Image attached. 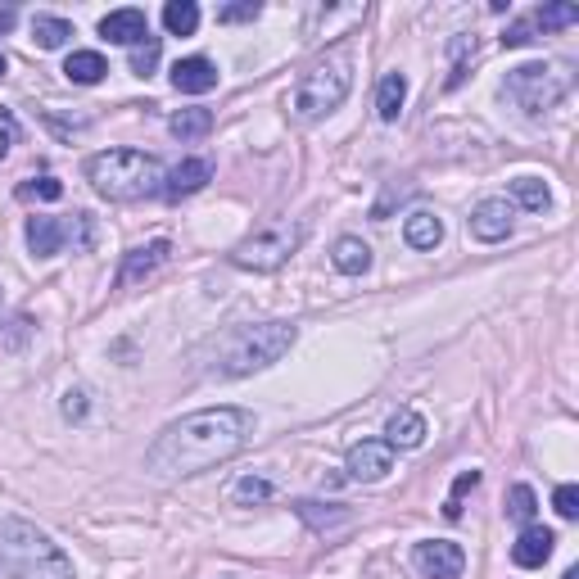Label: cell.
Returning <instances> with one entry per match:
<instances>
[{"instance_id":"cell-1","label":"cell","mask_w":579,"mask_h":579,"mask_svg":"<svg viewBox=\"0 0 579 579\" xmlns=\"http://www.w3.org/2000/svg\"><path fill=\"white\" fill-rule=\"evenodd\" d=\"M254 435V412L245 408H204L172 421L145 453V471L159 480H186V475L213 471L231 462Z\"/></svg>"},{"instance_id":"cell-2","label":"cell","mask_w":579,"mask_h":579,"mask_svg":"<svg viewBox=\"0 0 579 579\" xmlns=\"http://www.w3.org/2000/svg\"><path fill=\"white\" fill-rule=\"evenodd\" d=\"M295 326L290 322H258V326H231L222 331L209 349L200 353V367L209 376H249V371H263L272 362H281L295 344Z\"/></svg>"},{"instance_id":"cell-3","label":"cell","mask_w":579,"mask_h":579,"mask_svg":"<svg viewBox=\"0 0 579 579\" xmlns=\"http://www.w3.org/2000/svg\"><path fill=\"white\" fill-rule=\"evenodd\" d=\"M0 566L19 579H73V557L23 516H0Z\"/></svg>"},{"instance_id":"cell-4","label":"cell","mask_w":579,"mask_h":579,"mask_svg":"<svg viewBox=\"0 0 579 579\" xmlns=\"http://www.w3.org/2000/svg\"><path fill=\"white\" fill-rule=\"evenodd\" d=\"M86 181L105 200H118V204L150 200V195L163 190V163L141 150H105L86 159Z\"/></svg>"},{"instance_id":"cell-5","label":"cell","mask_w":579,"mask_h":579,"mask_svg":"<svg viewBox=\"0 0 579 579\" xmlns=\"http://www.w3.org/2000/svg\"><path fill=\"white\" fill-rule=\"evenodd\" d=\"M349 86H353V64L344 50H335V55L304 68V77H299L295 91H290V114H295L299 123H317V118L335 114V109L344 105Z\"/></svg>"},{"instance_id":"cell-6","label":"cell","mask_w":579,"mask_h":579,"mask_svg":"<svg viewBox=\"0 0 579 579\" xmlns=\"http://www.w3.org/2000/svg\"><path fill=\"white\" fill-rule=\"evenodd\" d=\"M566 91H570V73L557 64H521V68H512L503 82V95L525 118L552 114V109L566 100Z\"/></svg>"},{"instance_id":"cell-7","label":"cell","mask_w":579,"mask_h":579,"mask_svg":"<svg viewBox=\"0 0 579 579\" xmlns=\"http://www.w3.org/2000/svg\"><path fill=\"white\" fill-rule=\"evenodd\" d=\"M299 240H304V227H299V222H285V218L267 222L263 231L245 236L236 249H231V263L245 267V272H276V267L299 249Z\"/></svg>"},{"instance_id":"cell-8","label":"cell","mask_w":579,"mask_h":579,"mask_svg":"<svg viewBox=\"0 0 579 579\" xmlns=\"http://www.w3.org/2000/svg\"><path fill=\"white\" fill-rule=\"evenodd\" d=\"M344 471H349V480L376 485V480H385V475L394 471V448L385 444V439H362V444L349 448V457H344Z\"/></svg>"},{"instance_id":"cell-9","label":"cell","mask_w":579,"mask_h":579,"mask_svg":"<svg viewBox=\"0 0 579 579\" xmlns=\"http://www.w3.org/2000/svg\"><path fill=\"white\" fill-rule=\"evenodd\" d=\"M412 561H417V570L426 579H462V570H466V552L457 548V543H448V539L417 543Z\"/></svg>"},{"instance_id":"cell-10","label":"cell","mask_w":579,"mask_h":579,"mask_svg":"<svg viewBox=\"0 0 579 579\" xmlns=\"http://www.w3.org/2000/svg\"><path fill=\"white\" fill-rule=\"evenodd\" d=\"M512 218L516 209L507 200H480L471 209V218H466V227H471L475 240H485V245H498V240L512 236Z\"/></svg>"},{"instance_id":"cell-11","label":"cell","mask_w":579,"mask_h":579,"mask_svg":"<svg viewBox=\"0 0 579 579\" xmlns=\"http://www.w3.org/2000/svg\"><path fill=\"white\" fill-rule=\"evenodd\" d=\"M209 181H213V163L209 159H186V163H177L172 172H163V195H168V200H186V195L204 190Z\"/></svg>"},{"instance_id":"cell-12","label":"cell","mask_w":579,"mask_h":579,"mask_svg":"<svg viewBox=\"0 0 579 579\" xmlns=\"http://www.w3.org/2000/svg\"><path fill=\"white\" fill-rule=\"evenodd\" d=\"M172 86H177L181 95H204L218 86V64L204 55H190V59H177L172 64Z\"/></svg>"},{"instance_id":"cell-13","label":"cell","mask_w":579,"mask_h":579,"mask_svg":"<svg viewBox=\"0 0 579 579\" xmlns=\"http://www.w3.org/2000/svg\"><path fill=\"white\" fill-rule=\"evenodd\" d=\"M168 254H172L168 240H150V245L132 249V254L123 258V276H118V285H141V281H150V276L159 272L163 263H168Z\"/></svg>"},{"instance_id":"cell-14","label":"cell","mask_w":579,"mask_h":579,"mask_svg":"<svg viewBox=\"0 0 579 579\" xmlns=\"http://www.w3.org/2000/svg\"><path fill=\"white\" fill-rule=\"evenodd\" d=\"M552 548H557V534H552L548 525H525L521 539L512 543V561L521 570H539L543 561L552 557Z\"/></svg>"},{"instance_id":"cell-15","label":"cell","mask_w":579,"mask_h":579,"mask_svg":"<svg viewBox=\"0 0 579 579\" xmlns=\"http://www.w3.org/2000/svg\"><path fill=\"white\" fill-rule=\"evenodd\" d=\"M100 37L114 41V46H141L150 37V23H145L141 10H114L100 19Z\"/></svg>"},{"instance_id":"cell-16","label":"cell","mask_w":579,"mask_h":579,"mask_svg":"<svg viewBox=\"0 0 579 579\" xmlns=\"http://www.w3.org/2000/svg\"><path fill=\"white\" fill-rule=\"evenodd\" d=\"M68 245V218H28V249L37 258H55Z\"/></svg>"},{"instance_id":"cell-17","label":"cell","mask_w":579,"mask_h":579,"mask_svg":"<svg viewBox=\"0 0 579 579\" xmlns=\"http://www.w3.org/2000/svg\"><path fill=\"white\" fill-rule=\"evenodd\" d=\"M331 263H335V272H344V276H362L371 267V245L358 236H340L331 245Z\"/></svg>"},{"instance_id":"cell-18","label":"cell","mask_w":579,"mask_h":579,"mask_svg":"<svg viewBox=\"0 0 579 579\" xmlns=\"http://www.w3.org/2000/svg\"><path fill=\"white\" fill-rule=\"evenodd\" d=\"M421 439H426V421H421V412L403 408L390 417V426H385V444L390 448H421Z\"/></svg>"},{"instance_id":"cell-19","label":"cell","mask_w":579,"mask_h":579,"mask_svg":"<svg viewBox=\"0 0 579 579\" xmlns=\"http://www.w3.org/2000/svg\"><path fill=\"white\" fill-rule=\"evenodd\" d=\"M105 73H109V64H105L100 50H73V55L64 59V77H68V82H77V86H95Z\"/></svg>"},{"instance_id":"cell-20","label":"cell","mask_w":579,"mask_h":579,"mask_svg":"<svg viewBox=\"0 0 579 579\" xmlns=\"http://www.w3.org/2000/svg\"><path fill=\"white\" fill-rule=\"evenodd\" d=\"M403 240H408L412 249H435L439 240H444V222H439L435 213L417 209V213H408V222H403Z\"/></svg>"},{"instance_id":"cell-21","label":"cell","mask_w":579,"mask_h":579,"mask_svg":"<svg viewBox=\"0 0 579 579\" xmlns=\"http://www.w3.org/2000/svg\"><path fill=\"white\" fill-rule=\"evenodd\" d=\"M403 100H408V77H403V73H385V77H380V91H376L380 123H394V118L403 114Z\"/></svg>"},{"instance_id":"cell-22","label":"cell","mask_w":579,"mask_h":579,"mask_svg":"<svg viewBox=\"0 0 579 579\" xmlns=\"http://www.w3.org/2000/svg\"><path fill=\"white\" fill-rule=\"evenodd\" d=\"M168 132L177 136V141H200V136H209L213 132V114L209 109H177L172 114V123H168Z\"/></svg>"},{"instance_id":"cell-23","label":"cell","mask_w":579,"mask_h":579,"mask_svg":"<svg viewBox=\"0 0 579 579\" xmlns=\"http://www.w3.org/2000/svg\"><path fill=\"white\" fill-rule=\"evenodd\" d=\"M163 28H168L172 37H195V28H200V5H195V0H168Z\"/></svg>"},{"instance_id":"cell-24","label":"cell","mask_w":579,"mask_h":579,"mask_svg":"<svg viewBox=\"0 0 579 579\" xmlns=\"http://www.w3.org/2000/svg\"><path fill=\"white\" fill-rule=\"evenodd\" d=\"M68 37H73V23L68 19H55V14H37V19H32V41H37L41 50L68 46Z\"/></svg>"},{"instance_id":"cell-25","label":"cell","mask_w":579,"mask_h":579,"mask_svg":"<svg viewBox=\"0 0 579 579\" xmlns=\"http://www.w3.org/2000/svg\"><path fill=\"white\" fill-rule=\"evenodd\" d=\"M512 195H516V204H521V209H530V213H548V204H552L548 186H543L539 177H516L512 181Z\"/></svg>"},{"instance_id":"cell-26","label":"cell","mask_w":579,"mask_h":579,"mask_svg":"<svg viewBox=\"0 0 579 579\" xmlns=\"http://www.w3.org/2000/svg\"><path fill=\"white\" fill-rule=\"evenodd\" d=\"M276 489L272 480H263V475H245V480H236V489H231V503L236 507H254V503H267Z\"/></svg>"},{"instance_id":"cell-27","label":"cell","mask_w":579,"mask_h":579,"mask_svg":"<svg viewBox=\"0 0 579 579\" xmlns=\"http://www.w3.org/2000/svg\"><path fill=\"white\" fill-rule=\"evenodd\" d=\"M530 19H534V28H539V32H557V28L579 23V5H543V10H534Z\"/></svg>"},{"instance_id":"cell-28","label":"cell","mask_w":579,"mask_h":579,"mask_svg":"<svg viewBox=\"0 0 579 579\" xmlns=\"http://www.w3.org/2000/svg\"><path fill=\"white\" fill-rule=\"evenodd\" d=\"M534 512H539V498H534L530 485H512V494H507V516L521 525H534Z\"/></svg>"},{"instance_id":"cell-29","label":"cell","mask_w":579,"mask_h":579,"mask_svg":"<svg viewBox=\"0 0 579 579\" xmlns=\"http://www.w3.org/2000/svg\"><path fill=\"white\" fill-rule=\"evenodd\" d=\"M475 485H480V471H462V475H457L453 494H448V503H444V516H448V521H457V516H462V498L471 494Z\"/></svg>"},{"instance_id":"cell-30","label":"cell","mask_w":579,"mask_h":579,"mask_svg":"<svg viewBox=\"0 0 579 579\" xmlns=\"http://www.w3.org/2000/svg\"><path fill=\"white\" fill-rule=\"evenodd\" d=\"M64 195V181L55 177H37V181H23L19 186V200H59Z\"/></svg>"},{"instance_id":"cell-31","label":"cell","mask_w":579,"mask_h":579,"mask_svg":"<svg viewBox=\"0 0 579 579\" xmlns=\"http://www.w3.org/2000/svg\"><path fill=\"white\" fill-rule=\"evenodd\" d=\"M154 64H159V37H145L141 46H132V73L150 77Z\"/></svg>"},{"instance_id":"cell-32","label":"cell","mask_w":579,"mask_h":579,"mask_svg":"<svg viewBox=\"0 0 579 579\" xmlns=\"http://www.w3.org/2000/svg\"><path fill=\"white\" fill-rule=\"evenodd\" d=\"M91 240H95L91 213H73V218H68V245H73V249H91Z\"/></svg>"},{"instance_id":"cell-33","label":"cell","mask_w":579,"mask_h":579,"mask_svg":"<svg viewBox=\"0 0 579 579\" xmlns=\"http://www.w3.org/2000/svg\"><path fill=\"white\" fill-rule=\"evenodd\" d=\"M258 14H263L258 0H236V5H222L218 10V23H254Z\"/></svg>"},{"instance_id":"cell-34","label":"cell","mask_w":579,"mask_h":579,"mask_svg":"<svg viewBox=\"0 0 579 579\" xmlns=\"http://www.w3.org/2000/svg\"><path fill=\"white\" fill-rule=\"evenodd\" d=\"M295 512L304 516L308 525H317V530H326V525H340V521H349V512H322V503H299Z\"/></svg>"},{"instance_id":"cell-35","label":"cell","mask_w":579,"mask_h":579,"mask_svg":"<svg viewBox=\"0 0 579 579\" xmlns=\"http://www.w3.org/2000/svg\"><path fill=\"white\" fill-rule=\"evenodd\" d=\"M552 507H557L561 521H575V516H579V489L575 485H561L557 494H552Z\"/></svg>"},{"instance_id":"cell-36","label":"cell","mask_w":579,"mask_h":579,"mask_svg":"<svg viewBox=\"0 0 579 579\" xmlns=\"http://www.w3.org/2000/svg\"><path fill=\"white\" fill-rule=\"evenodd\" d=\"M534 32H539V28H534V19L512 23V28L503 32V50H521V46H530V41H534Z\"/></svg>"},{"instance_id":"cell-37","label":"cell","mask_w":579,"mask_h":579,"mask_svg":"<svg viewBox=\"0 0 579 579\" xmlns=\"http://www.w3.org/2000/svg\"><path fill=\"white\" fill-rule=\"evenodd\" d=\"M64 417L68 421H82L86 417V394L82 390H68L64 394Z\"/></svg>"},{"instance_id":"cell-38","label":"cell","mask_w":579,"mask_h":579,"mask_svg":"<svg viewBox=\"0 0 579 579\" xmlns=\"http://www.w3.org/2000/svg\"><path fill=\"white\" fill-rule=\"evenodd\" d=\"M10 145H14V118L10 109H0V159L10 154Z\"/></svg>"},{"instance_id":"cell-39","label":"cell","mask_w":579,"mask_h":579,"mask_svg":"<svg viewBox=\"0 0 579 579\" xmlns=\"http://www.w3.org/2000/svg\"><path fill=\"white\" fill-rule=\"evenodd\" d=\"M14 19H19L14 10H0V32H10V28H14Z\"/></svg>"},{"instance_id":"cell-40","label":"cell","mask_w":579,"mask_h":579,"mask_svg":"<svg viewBox=\"0 0 579 579\" xmlns=\"http://www.w3.org/2000/svg\"><path fill=\"white\" fill-rule=\"evenodd\" d=\"M561 579H579V566H570V570H566V575H561Z\"/></svg>"},{"instance_id":"cell-41","label":"cell","mask_w":579,"mask_h":579,"mask_svg":"<svg viewBox=\"0 0 579 579\" xmlns=\"http://www.w3.org/2000/svg\"><path fill=\"white\" fill-rule=\"evenodd\" d=\"M0 77H5V55H0Z\"/></svg>"}]
</instances>
